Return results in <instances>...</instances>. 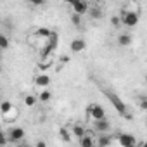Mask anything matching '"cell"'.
Segmentation results:
<instances>
[{
    "label": "cell",
    "instance_id": "3957f363",
    "mask_svg": "<svg viewBox=\"0 0 147 147\" xmlns=\"http://www.w3.org/2000/svg\"><path fill=\"white\" fill-rule=\"evenodd\" d=\"M24 135H26V131H24V128H21V126H12V128L7 130V137H9V142H11V144H18V145H19V144L23 142Z\"/></svg>",
    "mask_w": 147,
    "mask_h": 147
},
{
    "label": "cell",
    "instance_id": "8992f818",
    "mask_svg": "<svg viewBox=\"0 0 147 147\" xmlns=\"http://www.w3.org/2000/svg\"><path fill=\"white\" fill-rule=\"evenodd\" d=\"M92 135H94V131L87 130V133H85L83 137L78 138V144H80L82 147H92V145H97V138H94Z\"/></svg>",
    "mask_w": 147,
    "mask_h": 147
},
{
    "label": "cell",
    "instance_id": "9a60e30c",
    "mask_svg": "<svg viewBox=\"0 0 147 147\" xmlns=\"http://www.w3.org/2000/svg\"><path fill=\"white\" fill-rule=\"evenodd\" d=\"M18 116H19V111H18V109H16L14 106H12V107H11V109H9V111H7L5 114H2V118H4L5 121H14V119H16Z\"/></svg>",
    "mask_w": 147,
    "mask_h": 147
},
{
    "label": "cell",
    "instance_id": "e0dca14e",
    "mask_svg": "<svg viewBox=\"0 0 147 147\" xmlns=\"http://www.w3.org/2000/svg\"><path fill=\"white\" fill-rule=\"evenodd\" d=\"M35 35H36V36H40V38H49V36L52 35V31H50V30H47V28H38Z\"/></svg>",
    "mask_w": 147,
    "mask_h": 147
},
{
    "label": "cell",
    "instance_id": "cb8c5ba5",
    "mask_svg": "<svg viewBox=\"0 0 147 147\" xmlns=\"http://www.w3.org/2000/svg\"><path fill=\"white\" fill-rule=\"evenodd\" d=\"M82 18H83V16H80V14L75 12V14H73V18H71L73 24H75V26H80V24H82Z\"/></svg>",
    "mask_w": 147,
    "mask_h": 147
},
{
    "label": "cell",
    "instance_id": "4316f807",
    "mask_svg": "<svg viewBox=\"0 0 147 147\" xmlns=\"http://www.w3.org/2000/svg\"><path fill=\"white\" fill-rule=\"evenodd\" d=\"M64 2H66V4H69V5H75L78 0H64Z\"/></svg>",
    "mask_w": 147,
    "mask_h": 147
},
{
    "label": "cell",
    "instance_id": "8fae6325",
    "mask_svg": "<svg viewBox=\"0 0 147 147\" xmlns=\"http://www.w3.org/2000/svg\"><path fill=\"white\" fill-rule=\"evenodd\" d=\"M71 133L75 135L76 138H80V137H83V135L87 133V128H85L82 123H75V125L71 126Z\"/></svg>",
    "mask_w": 147,
    "mask_h": 147
},
{
    "label": "cell",
    "instance_id": "484cf974",
    "mask_svg": "<svg viewBox=\"0 0 147 147\" xmlns=\"http://www.w3.org/2000/svg\"><path fill=\"white\" fill-rule=\"evenodd\" d=\"M67 61H69V55H62V57H61V62H62V64H66Z\"/></svg>",
    "mask_w": 147,
    "mask_h": 147
},
{
    "label": "cell",
    "instance_id": "d6986e66",
    "mask_svg": "<svg viewBox=\"0 0 147 147\" xmlns=\"http://www.w3.org/2000/svg\"><path fill=\"white\" fill-rule=\"evenodd\" d=\"M137 102H138V107H140V109L147 111V97H145V95H138Z\"/></svg>",
    "mask_w": 147,
    "mask_h": 147
},
{
    "label": "cell",
    "instance_id": "f546056e",
    "mask_svg": "<svg viewBox=\"0 0 147 147\" xmlns=\"http://www.w3.org/2000/svg\"><path fill=\"white\" fill-rule=\"evenodd\" d=\"M94 2H100V0H94Z\"/></svg>",
    "mask_w": 147,
    "mask_h": 147
},
{
    "label": "cell",
    "instance_id": "6da1fadb",
    "mask_svg": "<svg viewBox=\"0 0 147 147\" xmlns=\"http://www.w3.org/2000/svg\"><path fill=\"white\" fill-rule=\"evenodd\" d=\"M104 94H106V97H107V99L113 102V106L116 107V111H118L121 116H125V118L130 121V119H131V114L128 113V109H126V106L123 104V100H121V99H119L116 94H113V92H109V90H104Z\"/></svg>",
    "mask_w": 147,
    "mask_h": 147
},
{
    "label": "cell",
    "instance_id": "44dd1931",
    "mask_svg": "<svg viewBox=\"0 0 147 147\" xmlns=\"http://www.w3.org/2000/svg\"><path fill=\"white\" fill-rule=\"evenodd\" d=\"M61 138L64 142H71V131H67L66 128H61Z\"/></svg>",
    "mask_w": 147,
    "mask_h": 147
},
{
    "label": "cell",
    "instance_id": "7c38bea8",
    "mask_svg": "<svg viewBox=\"0 0 147 147\" xmlns=\"http://www.w3.org/2000/svg\"><path fill=\"white\" fill-rule=\"evenodd\" d=\"M111 144H113V138H111L109 133H99V137H97V145L106 147V145H111Z\"/></svg>",
    "mask_w": 147,
    "mask_h": 147
},
{
    "label": "cell",
    "instance_id": "603a6c76",
    "mask_svg": "<svg viewBox=\"0 0 147 147\" xmlns=\"http://www.w3.org/2000/svg\"><path fill=\"white\" fill-rule=\"evenodd\" d=\"M111 24L114 26V28H119L123 23H121V16H113L111 18Z\"/></svg>",
    "mask_w": 147,
    "mask_h": 147
},
{
    "label": "cell",
    "instance_id": "83f0119b",
    "mask_svg": "<svg viewBox=\"0 0 147 147\" xmlns=\"http://www.w3.org/2000/svg\"><path fill=\"white\" fill-rule=\"evenodd\" d=\"M45 145H47V144H45L43 140H40V142H36V147H45Z\"/></svg>",
    "mask_w": 147,
    "mask_h": 147
},
{
    "label": "cell",
    "instance_id": "2e32d148",
    "mask_svg": "<svg viewBox=\"0 0 147 147\" xmlns=\"http://www.w3.org/2000/svg\"><path fill=\"white\" fill-rule=\"evenodd\" d=\"M38 99H40V102H49V100L52 99L50 90H49V88H42V92L38 94Z\"/></svg>",
    "mask_w": 147,
    "mask_h": 147
},
{
    "label": "cell",
    "instance_id": "30bf717a",
    "mask_svg": "<svg viewBox=\"0 0 147 147\" xmlns=\"http://www.w3.org/2000/svg\"><path fill=\"white\" fill-rule=\"evenodd\" d=\"M87 49V42L83 40V38H75L71 42V52L73 54H80V52H83Z\"/></svg>",
    "mask_w": 147,
    "mask_h": 147
},
{
    "label": "cell",
    "instance_id": "ba28073f",
    "mask_svg": "<svg viewBox=\"0 0 147 147\" xmlns=\"http://www.w3.org/2000/svg\"><path fill=\"white\" fill-rule=\"evenodd\" d=\"M50 85V76L47 73H40V75L35 76V87L36 88H49Z\"/></svg>",
    "mask_w": 147,
    "mask_h": 147
},
{
    "label": "cell",
    "instance_id": "277c9868",
    "mask_svg": "<svg viewBox=\"0 0 147 147\" xmlns=\"http://www.w3.org/2000/svg\"><path fill=\"white\" fill-rule=\"evenodd\" d=\"M87 116L92 119H102V118H106V111L100 104H90L87 107Z\"/></svg>",
    "mask_w": 147,
    "mask_h": 147
},
{
    "label": "cell",
    "instance_id": "d4e9b609",
    "mask_svg": "<svg viewBox=\"0 0 147 147\" xmlns=\"http://www.w3.org/2000/svg\"><path fill=\"white\" fill-rule=\"evenodd\" d=\"M30 4H33V5H43L45 4V0H28Z\"/></svg>",
    "mask_w": 147,
    "mask_h": 147
},
{
    "label": "cell",
    "instance_id": "5bb4252c",
    "mask_svg": "<svg viewBox=\"0 0 147 147\" xmlns=\"http://www.w3.org/2000/svg\"><path fill=\"white\" fill-rule=\"evenodd\" d=\"M130 43H131V35H130V33H121V35L118 36V45L128 47Z\"/></svg>",
    "mask_w": 147,
    "mask_h": 147
},
{
    "label": "cell",
    "instance_id": "5b68a950",
    "mask_svg": "<svg viewBox=\"0 0 147 147\" xmlns=\"http://www.w3.org/2000/svg\"><path fill=\"white\" fill-rule=\"evenodd\" d=\"M94 131H97V133H109L111 131V123L106 118L94 119Z\"/></svg>",
    "mask_w": 147,
    "mask_h": 147
},
{
    "label": "cell",
    "instance_id": "f1b7e54d",
    "mask_svg": "<svg viewBox=\"0 0 147 147\" xmlns=\"http://www.w3.org/2000/svg\"><path fill=\"white\" fill-rule=\"evenodd\" d=\"M145 126H147V118H145Z\"/></svg>",
    "mask_w": 147,
    "mask_h": 147
},
{
    "label": "cell",
    "instance_id": "9c48e42d",
    "mask_svg": "<svg viewBox=\"0 0 147 147\" xmlns=\"http://www.w3.org/2000/svg\"><path fill=\"white\" fill-rule=\"evenodd\" d=\"M88 11H90V5H88L87 0H78V2L73 5V12H76V14H80V16L88 14Z\"/></svg>",
    "mask_w": 147,
    "mask_h": 147
},
{
    "label": "cell",
    "instance_id": "4fadbf2b",
    "mask_svg": "<svg viewBox=\"0 0 147 147\" xmlns=\"http://www.w3.org/2000/svg\"><path fill=\"white\" fill-rule=\"evenodd\" d=\"M88 16L92 18V19H102L104 18V11H102V7H90V11H88Z\"/></svg>",
    "mask_w": 147,
    "mask_h": 147
},
{
    "label": "cell",
    "instance_id": "7a4b0ae2",
    "mask_svg": "<svg viewBox=\"0 0 147 147\" xmlns=\"http://www.w3.org/2000/svg\"><path fill=\"white\" fill-rule=\"evenodd\" d=\"M121 23L126 26V28H133V26H137L138 24V21H140V12H137V11H121Z\"/></svg>",
    "mask_w": 147,
    "mask_h": 147
},
{
    "label": "cell",
    "instance_id": "ffe728a7",
    "mask_svg": "<svg viewBox=\"0 0 147 147\" xmlns=\"http://www.w3.org/2000/svg\"><path fill=\"white\" fill-rule=\"evenodd\" d=\"M11 107H12V102H9V100H2V104H0V113L5 114Z\"/></svg>",
    "mask_w": 147,
    "mask_h": 147
},
{
    "label": "cell",
    "instance_id": "ac0fdd59",
    "mask_svg": "<svg viewBox=\"0 0 147 147\" xmlns=\"http://www.w3.org/2000/svg\"><path fill=\"white\" fill-rule=\"evenodd\" d=\"M38 100H40V99H38V97H35V95H26V97H24V104H26L28 107H33Z\"/></svg>",
    "mask_w": 147,
    "mask_h": 147
},
{
    "label": "cell",
    "instance_id": "52a82bcc",
    "mask_svg": "<svg viewBox=\"0 0 147 147\" xmlns=\"http://www.w3.org/2000/svg\"><path fill=\"white\" fill-rule=\"evenodd\" d=\"M118 144L123 147H133V145H137V138L130 133H121L118 137Z\"/></svg>",
    "mask_w": 147,
    "mask_h": 147
},
{
    "label": "cell",
    "instance_id": "7402d4cb",
    "mask_svg": "<svg viewBox=\"0 0 147 147\" xmlns=\"http://www.w3.org/2000/svg\"><path fill=\"white\" fill-rule=\"evenodd\" d=\"M0 47H2V50H7V49H9V38H7L5 35L0 36Z\"/></svg>",
    "mask_w": 147,
    "mask_h": 147
}]
</instances>
